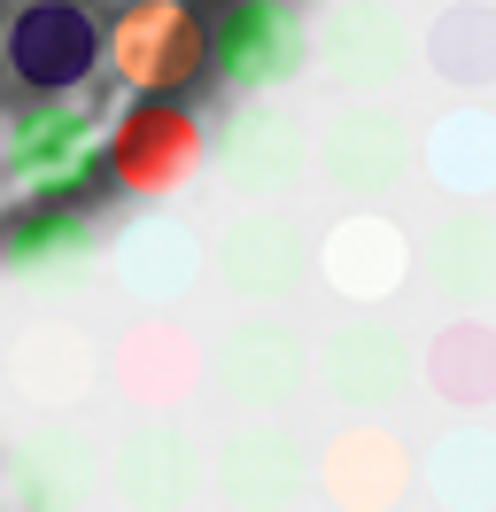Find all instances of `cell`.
Returning <instances> with one entry per match:
<instances>
[{"mask_svg": "<svg viewBox=\"0 0 496 512\" xmlns=\"http://www.w3.org/2000/svg\"><path fill=\"white\" fill-rule=\"evenodd\" d=\"M109 179H117L132 202H171L186 179H202L210 163V132L186 101H132L117 125H109Z\"/></svg>", "mask_w": 496, "mask_h": 512, "instance_id": "cell-4", "label": "cell"}, {"mask_svg": "<svg viewBox=\"0 0 496 512\" xmlns=\"http://www.w3.org/2000/svg\"><path fill=\"white\" fill-rule=\"evenodd\" d=\"M411 272H419V241H411L388 210H341V218L318 233V280H326V295L357 303V311L396 303V295L411 288Z\"/></svg>", "mask_w": 496, "mask_h": 512, "instance_id": "cell-5", "label": "cell"}, {"mask_svg": "<svg viewBox=\"0 0 496 512\" xmlns=\"http://www.w3.org/2000/svg\"><path fill=\"white\" fill-rule=\"evenodd\" d=\"M109 474H117V497H124V505L179 512L186 489H194V443H186L179 419H140V427L117 443Z\"/></svg>", "mask_w": 496, "mask_h": 512, "instance_id": "cell-19", "label": "cell"}, {"mask_svg": "<svg viewBox=\"0 0 496 512\" xmlns=\"http://www.w3.org/2000/svg\"><path fill=\"white\" fill-rule=\"evenodd\" d=\"M93 233L78 210H24V218L0 233V256H8V272H24V280H55L70 264H86Z\"/></svg>", "mask_w": 496, "mask_h": 512, "instance_id": "cell-24", "label": "cell"}, {"mask_svg": "<svg viewBox=\"0 0 496 512\" xmlns=\"http://www.w3.org/2000/svg\"><path fill=\"white\" fill-rule=\"evenodd\" d=\"M310 474L318 466L303 458V443L287 427H241L217 443V497L233 512H287Z\"/></svg>", "mask_w": 496, "mask_h": 512, "instance_id": "cell-15", "label": "cell"}, {"mask_svg": "<svg viewBox=\"0 0 496 512\" xmlns=\"http://www.w3.org/2000/svg\"><path fill=\"white\" fill-rule=\"evenodd\" d=\"M109 373H117V388L140 404L148 419H171L202 388V373H210V350H194V334L186 326H124V342L109 350Z\"/></svg>", "mask_w": 496, "mask_h": 512, "instance_id": "cell-14", "label": "cell"}, {"mask_svg": "<svg viewBox=\"0 0 496 512\" xmlns=\"http://www.w3.org/2000/svg\"><path fill=\"white\" fill-rule=\"evenodd\" d=\"M109 70L140 101H179L210 70V24L186 0H124L109 24Z\"/></svg>", "mask_w": 496, "mask_h": 512, "instance_id": "cell-2", "label": "cell"}, {"mask_svg": "<svg viewBox=\"0 0 496 512\" xmlns=\"http://www.w3.org/2000/svg\"><path fill=\"white\" fill-rule=\"evenodd\" d=\"M101 148L109 140H101V125H93V109L78 94H31L0 125V179L24 202H55L101 163Z\"/></svg>", "mask_w": 496, "mask_h": 512, "instance_id": "cell-1", "label": "cell"}, {"mask_svg": "<svg viewBox=\"0 0 496 512\" xmlns=\"http://www.w3.org/2000/svg\"><path fill=\"white\" fill-rule=\"evenodd\" d=\"M310 55V32L287 0H225L210 24V70L241 94H272L287 86Z\"/></svg>", "mask_w": 496, "mask_h": 512, "instance_id": "cell-9", "label": "cell"}, {"mask_svg": "<svg viewBox=\"0 0 496 512\" xmlns=\"http://www.w3.org/2000/svg\"><path fill=\"white\" fill-rule=\"evenodd\" d=\"M419 163L442 194L458 202H489L496 194V109L489 101H450L419 140Z\"/></svg>", "mask_w": 496, "mask_h": 512, "instance_id": "cell-18", "label": "cell"}, {"mask_svg": "<svg viewBox=\"0 0 496 512\" xmlns=\"http://www.w3.org/2000/svg\"><path fill=\"white\" fill-rule=\"evenodd\" d=\"M318 497L341 512H396L403 497H411V481H419V466H411V450H403L396 427H380V419H349V427H334L326 435V450H318Z\"/></svg>", "mask_w": 496, "mask_h": 512, "instance_id": "cell-12", "label": "cell"}, {"mask_svg": "<svg viewBox=\"0 0 496 512\" xmlns=\"http://www.w3.org/2000/svg\"><path fill=\"white\" fill-rule=\"evenodd\" d=\"M16 474H24L31 512H62V505H78V497H86L93 458H86V443H78V435H39V443H24Z\"/></svg>", "mask_w": 496, "mask_h": 512, "instance_id": "cell-25", "label": "cell"}, {"mask_svg": "<svg viewBox=\"0 0 496 512\" xmlns=\"http://www.w3.org/2000/svg\"><path fill=\"white\" fill-rule=\"evenodd\" d=\"M419 381L434 388V404L450 412H489L496 404V319L481 311H458L450 326H434L427 350H419Z\"/></svg>", "mask_w": 496, "mask_h": 512, "instance_id": "cell-17", "label": "cell"}, {"mask_svg": "<svg viewBox=\"0 0 496 512\" xmlns=\"http://www.w3.org/2000/svg\"><path fill=\"white\" fill-rule=\"evenodd\" d=\"M411 163H419V140L403 132V117L388 101H349V109H334L326 132L310 140V171H318L341 202H357V210L388 202V194L411 179Z\"/></svg>", "mask_w": 496, "mask_h": 512, "instance_id": "cell-3", "label": "cell"}, {"mask_svg": "<svg viewBox=\"0 0 496 512\" xmlns=\"http://www.w3.org/2000/svg\"><path fill=\"white\" fill-rule=\"evenodd\" d=\"M427 489L442 512H496V427L465 419L427 450Z\"/></svg>", "mask_w": 496, "mask_h": 512, "instance_id": "cell-23", "label": "cell"}, {"mask_svg": "<svg viewBox=\"0 0 496 512\" xmlns=\"http://www.w3.org/2000/svg\"><path fill=\"white\" fill-rule=\"evenodd\" d=\"M217 163H225L233 194H248V202H287V194L310 179V140L287 109L248 101L241 117L225 125V140H217Z\"/></svg>", "mask_w": 496, "mask_h": 512, "instance_id": "cell-13", "label": "cell"}, {"mask_svg": "<svg viewBox=\"0 0 496 512\" xmlns=\"http://www.w3.org/2000/svg\"><path fill=\"white\" fill-rule=\"evenodd\" d=\"M202 264H210V249L194 241V225L179 218H140V225H124V241L117 256H109V272H117V288L132 295V303H179L194 280H202Z\"/></svg>", "mask_w": 496, "mask_h": 512, "instance_id": "cell-16", "label": "cell"}, {"mask_svg": "<svg viewBox=\"0 0 496 512\" xmlns=\"http://www.w3.org/2000/svg\"><path fill=\"white\" fill-rule=\"evenodd\" d=\"M310 55L334 86L372 101L380 86H396L411 70V32H403V16L388 0H334L318 16V32H310Z\"/></svg>", "mask_w": 496, "mask_h": 512, "instance_id": "cell-10", "label": "cell"}, {"mask_svg": "<svg viewBox=\"0 0 496 512\" xmlns=\"http://www.w3.org/2000/svg\"><path fill=\"white\" fill-rule=\"evenodd\" d=\"M419 55H427V70L442 86H458V94L496 86V0H450V8H434Z\"/></svg>", "mask_w": 496, "mask_h": 512, "instance_id": "cell-22", "label": "cell"}, {"mask_svg": "<svg viewBox=\"0 0 496 512\" xmlns=\"http://www.w3.org/2000/svg\"><path fill=\"white\" fill-rule=\"evenodd\" d=\"M210 272H217V288L241 295V303H287L310 280V233L295 225V210L256 202L210 241Z\"/></svg>", "mask_w": 496, "mask_h": 512, "instance_id": "cell-6", "label": "cell"}, {"mask_svg": "<svg viewBox=\"0 0 496 512\" xmlns=\"http://www.w3.org/2000/svg\"><path fill=\"white\" fill-rule=\"evenodd\" d=\"M0 63H8V32H0Z\"/></svg>", "mask_w": 496, "mask_h": 512, "instance_id": "cell-26", "label": "cell"}, {"mask_svg": "<svg viewBox=\"0 0 496 512\" xmlns=\"http://www.w3.org/2000/svg\"><path fill=\"white\" fill-rule=\"evenodd\" d=\"M419 272L434 280V295H450L458 311L496 303V210H450L419 241Z\"/></svg>", "mask_w": 496, "mask_h": 512, "instance_id": "cell-20", "label": "cell"}, {"mask_svg": "<svg viewBox=\"0 0 496 512\" xmlns=\"http://www.w3.org/2000/svg\"><path fill=\"white\" fill-rule=\"evenodd\" d=\"M310 373H318V388H326L334 404H349L357 419H372V412H388L403 388H411V373H419V350L403 342L396 326L349 319V326H334V334L310 350Z\"/></svg>", "mask_w": 496, "mask_h": 512, "instance_id": "cell-11", "label": "cell"}, {"mask_svg": "<svg viewBox=\"0 0 496 512\" xmlns=\"http://www.w3.org/2000/svg\"><path fill=\"white\" fill-rule=\"evenodd\" d=\"M109 55V32L78 0H24L8 16V70L24 94H78Z\"/></svg>", "mask_w": 496, "mask_h": 512, "instance_id": "cell-7", "label": "cell"}, {"mask_svg": "<svg viewBox=\"0 0 496 512\" xmlns=\"http://www.w3.org/2000/svg\"><path fill=\"white\" fill-rule=\"evenodd\" d=\"M310 381V350L287 319H241L210 342V388L241 412H287Z\"/></svg>", "mask_w": 496, "mask_h": 512, "instance_id": "cell-8", "label": "cell"}, {"mask_svg": "<svg viewBox=\"0 0 496 512\" xmlns=\"http://www.w3.org/2000/svg\"><path fill=\"white\" fill-rule=\"evenodd\" d=\"M101 373V350H93L78 326H24L16 350H8V381L24 388L31 404H78Z\"/></svg>", "mask_w": 496, "mask_h": 512, "instance_id": "cell-21", "label": "cell"}]
</instances>
